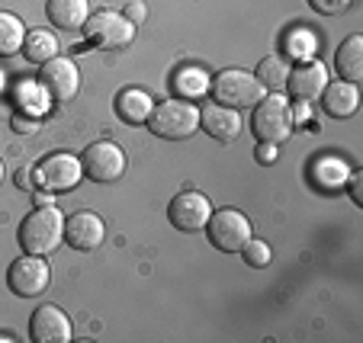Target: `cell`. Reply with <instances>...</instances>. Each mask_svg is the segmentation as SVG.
Wrapping results in <instances>:
<instances>
[{
  "instance_id": "1",
  "label": "cell",
  "mask_w": 363,
  "mask_h": 343,
  "mask_svg": "<svg viewBox=\"0 0 363 343\" xmlns=\"http://www.w3.org/2000/svg\"><path fill=\"white\" fill-rule=\"evenodd\" d=\"M65 240V215L58 206H39L23 219L20 225V248L26 254L45 257Z\"/></svg>"
},
{
  "instance_id": "2",
  "label": "cell",
  "mask_w": 363,
  "mask_h": 343,
  "mask_svg": "<svg viewBox=\"0 0 363 343\" xmlns=\"http://www.w3.org/2000/svg\"><path fill=\"white\" fill-rule=\"evenodd\" d=\"M148 129L167 141H184L199 129V110L186 100H161L148 116Z\"/></svg>"
},
{
  "instance_id": "3",
  "label": "cell",
  "mask_w": 363,
  "mask_h": 343,
  "mask_svg": "<svg viewBox=\"0 0 363 343\" xmlns=\"http://www.w3.org/2000/svg\"><path fill=\"white\" fill-rule=\"evenodd\" d=\"M251 125H254L257 141H270V144L286 141L289 132H293V110H289L286 96H280V93L261 96V100L254 103Z\"/></svg>"
},
{
  "instance_id": "4",
  "label": "cell",
  "mask_w": 363,
  "mask_h": 343,
  "mask_svg": "<svg viewBox=\"0 0 363 343\" xmlns=\"http://www.w3.org/2000/svg\"><path fill=\"white\" fill-rule=\"evenodd\" d=\"M209 90H213L216 103L232 106V110H247V106H254L264 96L261 81H257L254 74H247V71H241V68L219 71V74L213 77V87Z\"/></svg>"
},
{
  "instance_id": "5",
  "label": "cell",
  "mask_w": 363,
  "mask_h": 343,
  "mask_svg": "<svg viewBox=\"0 0 363 343\" xmlns=\"http://www.w3.org/2000/svg\"><path fill=\"white\" fill-rule=\"evenodd\" d=\"M84 33H87L90 45L106 48V52L125 48L132 39H135V26H132L123 13H116V10H100V13H94L87 23H84Z\"/></svg>"
},
{
  "instance_id": "6",
  "label": "cell",
  "mask_w": 363,
  "mask_h": 343,
  "mask_svg": "<svg viewBox=\"0 0 363 343\" xmlns=\"http://www.w3.org/2000/svg\"><path fill=\"white\" fill-rule=\"evenodd\" d=\"M206 228H209L213 248L222 250V254H238L247 240H251V221L241 212H235V209H219V212H213L209 221H206Z\"/></svg>"
},
{
  "instance_id": "7",
  "label": "cell",
  "mask_w": 363,
  "mask_h": 343,
  "mask_svg": "<svg viewBox=\"0 0 363 343\" xmlns=\"http://www.w3.org/2000/svg\"><path fill=\"white\" fill-rule=\"evenodd\" d=\"M81 167L84 177L94 183H113L125 173V151L113 141H94L81 154Z\"/></svg>"
},
{
  "instance_id": "8",
  "label": "cell",
  "mask_w": 363,
  "mask_h": 343,
  "mask_svg": "<svg viewBox=\"0 0 363 343\" xmlns=\"http://www.w3.org/2000/svg\"><path fill=\"white\" fill-rule=\"evenodd\" d=\"M39 87H42V93H45L52 103H68V100H74L77 96V90H81V74H77V68H74L71 58L55 55L52 62L42 64Z\"/></svg>"
},
{
  "instance_id": "9",
  "label": "cell",
  "mask_w": 363,
  "mask_h": 343,
  "mask_svg": "<svg viewBox=\"0 0 363 343\" xmlns=\"http://www.w3.org/2000/svg\"><path fill=\"white\" fill-rule=\"evenodd\" d=\"M7 286H10V292L20 298L42 296L48 289V263L35 254L20 257V260H13L7 269Z\"/></svg>"
},
{
  "instance_id": "10",
  "label": "cell",
  "mask_w": 363,
  "mask_h": 343,
  "mask_svg": "<svg viewBox=\"0 0 363 343\" xmlns=\"http://www.w3.org/2000/svg\"><path fill=\"white\" fill-rule=\"evenodd\" d=\"M84 167L74 154H48L35 167V183H42L48 192H68L81 183Z\"/></svg>"
},
{
  "instance_id": "11",
  "label": "cell",
  "mask_w": 363,
  "mask_h": 343,
  "mask_svg": "<svg viewBox=\"0 0 363 343\" xmlns=\"http://www.w3.org/2000/svg\"><path fill=\"white\" fill-rule=\"evenodd\" d=\"M209 215H213V202L196 190L177 192L171 199V206H167V219H171V225L177 231H203Z\"/></svg>"
},
{
  "instance_id": "12",
  "label": "cell",
  "mask_w": 363,
  "mask_h": 343,
  "mask_svg": "<svg viewBox=\"0 0 363 343\" xmlns=\"http://www.w3.org/2000/svg\"><path fill=\"white\" fill-rule=\"evenodd\" d=\"M325 87H328V71H325V64L318 62V58L302 62L299 68H293L286 77V90L296 103H315Z\"/></svg>"
},
{
  "instance_id": "13",
  "label": "cell",
  "mask_w": 363,
  "mask_h": 343,
  "mask_svg": "<svg viewBox=\"0 0 363 343\" xmlns=\"http://www.w3.org/2000/svg\"><path fill=\"white\" fill-rule=\"evenodd\" d=\"M29 337L35 343H68L71 337V321L62 308L55 305H42V308L33 311L29 318Z\"/></svg>"
},
{
  "instance_id": "14",
  "label": "cell",
  "mask_w": 363,
  "mask_h": 343,
  "mask_svg": "<svg viewBox=\"0 0 363 343\" xmlns=\"http://www.w3.org/2000/svg\"><path fill=\"white\" fill-rule=\"evenodd\" d=\"M106 238V225H103L100 215L94 212H74L71 219H65V240H68L74 250H96Z\"/></svg>"
},
{
  "instance_id": "15",
  "label": "cell",
  "mask_w": 363,
  "mask_h": 343,
  "mask_svg": "<svg viewBox=\"0 0 363 343\" xmlns=\"http://www.w3.org/2000/svg\"><path fill=\"white\" fill-rule=\"evenodd\" d=\"M199 125H203V132L209 138H216V141H235L241 132V116L238 110H232V106H222V103H209L206 110H199Z\"/></svg>"
},
{
  "instance_id": "16",
  "label": "cell",
  "mask_w": 363,
  "mask_h": 343,
  "mask_svg": "<svg viewBox=\"0 0 363 343\" xmlns=\"http://www.w3.org/2000/svg\"><path fill=\"white\" fill-rule=\"evenodd\" d=\"M322 106L331 119H347V116H354L357 106H360V93H357V87L350 81L328 83V87L322 90Z\"/></svg>"
},
{
  "instance_id": "17",
  "label": "cell",
  "mask_w": 363,
  "mask_h": 343,
  "mask_svg": "<svg viewBox=\"0 0 363 343\" xmlns=\"http://www.w3.org/2000/svg\"><path fill=\"white\" fill-rule=\"evenodd\" d=\"M48 23L58 29H84L90 20V0H48Z\"/></svg>"
},
{
  "instance_id": "18",
  "label": "cell",
  "mask_w": 363,
  "mask_h": 343,
  "mask_svg": "<svg viewBox=\"0 0 363 343\" xmlns=\"http://www.w3.org/2000/svg\"><path fill=\"white\" fill-rule=\"evenodd\" d=\"M151 110H155V100H151L145 90H138V87L119 90V96H116V116L123 119V122H129V125L148 122Z\"/></svg>"
},
{
  "instance_id": "19",
  "label": "cell",
  "mask_w": 363,
  "mask_h": 343,
  "mask_svg": "<svg viewBox=\"0 0 363 343\" xmlns=\"http://www.w3.org/2000/svg\"><path fill=\"white\" fill-rule=\"evenodd\" d=\"M335 68H337V77L344 81L357 83L363 77V35H350V39L341 42L335 55Z\"/></svg>"
},
{
  "instance_id": "20",
  "label": "cell",
  "mask_w": 363,
  "mask_h": 343,
  "mask_svg": "<svg viewBox=\"0 0 363 343\" xmlns=\"http://www.w3.org/2000/svg\"><path fill=\"white\" fill-rule=\"evenodd\" d=\"M23 55L33 64H45L58 55V39L48 29H33L26 33V42H23Z\"/></svg>"
},
{
  "instance_id": "21",
  "label": "cell",
  "mask_w": 363,
  "mask_h": 343,
  "mask_svg": "<svg viewBox=\"0 0 363 343\" xmlns=\"http://www.w3.org/2000/svg\"><path fill=\"white\" fill-rule=\"evenodd\" d=\"M23 42H26V26H23V20L0 10V58H10V55H16V52H23Z\"/></svg>"
},
{
  "instance_id": "22",
  "label": "cell",
  "mask_w": 363,
  "mask_h": 343,
  "mask_svg": "<svg viewBox=\"0 0 363 343\" xmlns=\"http://www.w3.org/2000/svg\"><path fill=\"white\" fill-rule=\"evenodd\" d=\"M254 77L261 81L264 90H274V93H280V90L286 87L289 68H286V62H283V58L270 55V58H264V62L257 64V74H254Z\"/></svg>"
},
{
  "instance_id": "23",
  "label": "cell",
  "mask_w": 363,
  "mask_h": 343,
  "mask_svg": "<svg viewBox=\"0 0 363 343\" xmlns=\"http://www.w3.org/2000/svg\"><path fill=\"white\" fill-rule=\"evenodd\" d=\"M174 87H177V93H184V100H196L209 90V77L199 68H180L174 77Z\"/></svg>"
},
{
  "instance_id": "24",
  "label": "cell",
  "mask_w": 363,
  "mask_h": 343,
  "mask_svg": "<svg viewBox=\"0 0 363 343\" xmlns=\"http://www.w3.org/2000/svg\"><path fill=\"white\" fill-rule=\"evenodd\" d=\"M238 254L245 257V263H247V267H254V269H261V267H267V263H270V248L264 244V240H254L251 238L245 248L238 250Z\"/></svg>"
},
{
  "instance_id": "25",
  "label": "cell",
  "mask_w": 363,
  "mask_h": 343,
  "mask_svg": "<svg viewBox=\"0 0 363 343\" xmlns=\"http://www.w3.org/2000/svg\"><path fill=\"white\" fill-rule=\"evenodd\" d=\"M308 4H312V10H318L325 16H337L350 7V0H308Z\"/></svg>"
},
{
  "instance_id": "26",
  "label": "cell",
  "mask_w": 363,
  "mask_h": 343,
  "mask_svg": "<svg viewBox=\"0 0 363 343\" xmlns=\"http://www.w3.org/2000/svg\"><path fill=\"white\" fill-rule=\"evenodd\" d=\"M347 190H350V199L357 202V206H363V173L354 170L347 177Z\"/></svg>"
},
{
  "instance_id": "27",
  "label": "cell",
  "mask_w": 363,
  "mask_h": 343,
  "mask_svg": "<svg viewBox=\"0 0 363 343\" xmlns=\"http://www.w3.org/2000/svg\"><path fill=\"white\" fill-rule=\"evenodd\" d=\"M123 16L132 23V26H138V23H145V16H148V10H145V4H142V0H132L129 7H125V13H123Z\"/></svg>"
},
{
  "instance_id": "28",
  "label": "cell",
  "mask_w": 363,
  "mask_h": 343,
  "mask_svg": "<svg viewBox=\"0 0 363 343\" xmlns=\"http://www.w3.org/2000/svg\"><path fill=\"white\" fill-rule=\"evenodd\" d=\"M254 158H257V164H274V161H277V144L257 141V151H254Z\"/></svg>"
},
{
  "instance_id": "29",
  "label": "cell",
  "mask_w": 363,
  "mask_h": 343,
  "mask_svg": "<svg viewBox=\"0 0 363 343\" xmlns=\"http://www.w3.org/2000/svg\"><path fill=\"white\" fill-rule=\"evenodd\" d=\"M13 129L20 132V135H33V132L39 129V122H35L33 116H23V112H13Z\"/></svg>"
},
{
  "instance_id": "30",
  "label": "cell",
  "mask_w": 363,
  "mask_h": 343,
  "mask_svg": "<svg viewBox=\"0 0 363 343\" xmlns=\"http://www.w3.org/2000/svg\"><path fill=\"white\" fill-rule=\"evenodd\" d=\"M35 170H33V167H23V170L20 173H16V186H20V190H33V186H35Z\"/></svg>"
},
{
  "instance_id": "31",
  "label": "cell",
  "mask_w": 363,
  "mask_h": 343,
  "mask_svg": "<svg viewBox=\"0 0 363 343\" xmlns=\"http://www.w3.org/2000/svg\"><path fill=\"white\" fill-rule=\"evenodd\" d=\"M35 206H52V199H48L45 192H35Z\"/></svg>"
},
{
  "instance_id": "32",
  "label": "cell",
  "mask_w": 363,
  "mask_h": 343,
  "mask_svg": "<svg viewBox=\"0 0 363 343\" xmlns=\"http://www.w3.org/2000/svg\"><path fill=\"white\" fill-rule=\"evenodd\" d=\"M4 173H7V170H4V161H0V183H4Z\"/></svg>"
}]
</instances>
